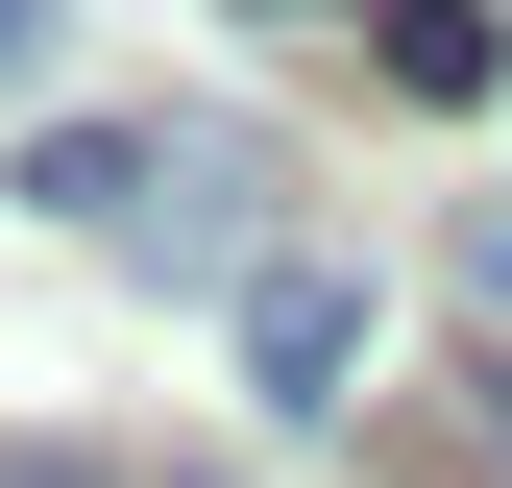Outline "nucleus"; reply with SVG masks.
Returning <instances> with one entry per match:
<instances>
[{"mask_svg": "<svg viewBox=\"0 0 512 488\" xmlns=\"http://www.w3.org/2000/svg\"><path fill=\"white\" fill-rule=\"evenodd\" d=\"M244 25H317V0H244Z\"/></svg>", "mask_w": 512, "mask_h": 488, "instance_id": "39448f33", "label": "nucleus"}, {"mask_svg": "<svg viewBox=\"0 0 512 488\" xmlns=\"http://www.w3.org/2000/svg\"><path fill=\"white\" fill-rule=\"evenodd\" d=\"M49 25H74V0H0V98H25V74H49Z\"/></svg>", "mask_w": 512, "mask_h": 488, "instance_id": "20e7f679", "label": "nucleus"}, {"mask_svg": "<svg viewBox=\"0 0 512 488\" xmlns=\"http://www.w3.org/2000/svg\"><path fill=\"white\" fill-rule=\"evenodd\" d=\"M244 391L269 415H366V269L342 244H269L244 269Z\"/></svg>", "mask_w": 512, "mask_h": 488, "instance_id": "f257e3e1", "label": "nucleus"}, {"mask_svg": "<svg viewBox=\"0 0 512 488\" xmlns=\"http://www.w3.org/2000/svg\"><path fill=\"white\" fill-rule=\"evenodd\" d=\"M488 74H512L488 0H391V98H488Z\"/></svg>", "mask_w": 512, "mask_h": 488, "instance_id": "7ed1b4c3", "label": "nucleus"}, {"mask_svg": "<svg viewBox=\"0 0 512 488\" xmlns=\"http://www.w3.org/2000/svg\"><path fill=\"white\" fill-rule=\"evenodd\" d=\"M25 220H147V147H122V122H49V147H25Z\"/></svg>", "mask_w": 512, "mask_h": 488, "instance_id": "f03ea898", "label": "nucleus"}]
</instances>
